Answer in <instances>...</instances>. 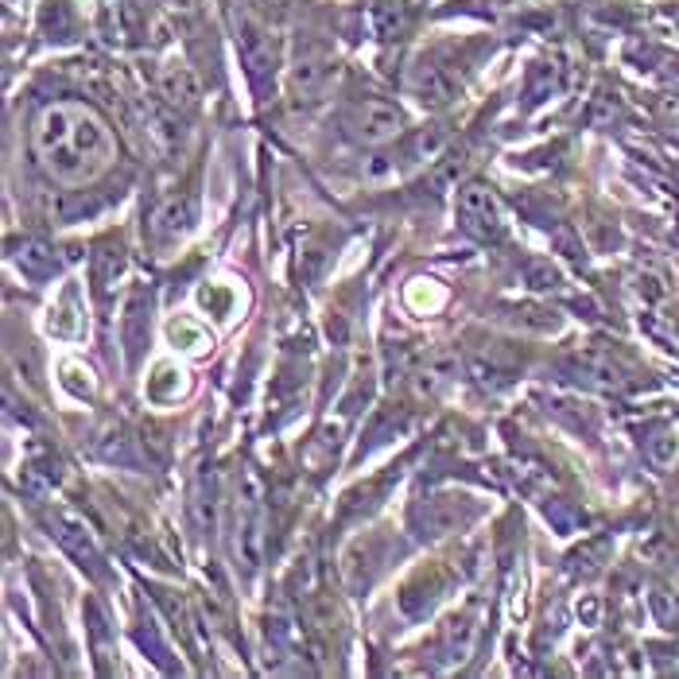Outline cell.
<instances>
[{
	"mask_svg": "<svg viewBox=\"0 0 679 679\" xmlns=\"http://www.w3.org/2000/svg\"><path fill=\"white\" fill-rule=\"evenodd\" d=\"M35 152L43 171L66 183V187H82L97 179L109 163H113V136L97 121L90 109L82 105H51L39 113L35 121Z\"/></svg>",
	"mask_w": 679,
	"mask_h": 679,
	"instance_id": "1",
	"label": "cell"
},
{
	"mask_svg": "<svg viewBox=\"0 0 679 679\" xmlns=\"http://www.w3.org/2000/svg\"><path fill=\"white\" fill-rule=\"evenodd\" d=\"M458 222L470 237L478 241H497L505 233V218H501V202L497 194L482 187V183H470L458 191Z\"/></svg>",
	"mask_w": 679,
	"mask_h": 679,
	"instance_id": "2",
	"label": "cell"
},
{
	"mask_svg": "<svg viewBox=\"0 0 679 679\" xmlns=\"http://www.w3.org/2000/svg\"><path fill=\"white\" fill-rule=\"evenodd\" d=\"M346 129L354 132L357 140H365V144H388L392 136H400L404 117L385 97H365V101H357L354 109L346 113Z\"/></svg>",
	"mask_w": 679,
	"mask_h": 679,
	"instance_id": "3",
	"label": "cell"
},
{
	"mask_svg": "<svg viewBox=\"0 0 679 679\" xmlns=\"http://www.w3.org/2000/svg\"><path fill=\"white\" fill-rule=\"evenodd\" d=\"M198 222V206H194L191 194H167L160 206L152 210L148 218V233H152V245L156 249H175L179 241H187V233Z\"/></svg>",
	"mask_w": 679,
	"mask_h": 679,
	"instance_id": "4",
	"label": "cell"
},
{
	"mask_svg": "<svg viewBox=\"0 0 679 679\" xmlns=\"http://www.w3.org/2000/svg\"><path fill=\"white\" fill-rule=\"evenodd\" d=\"M156 90L171 109H194L202 101V82L191 66L183 59H171L160 66V78H156Z\"/></svg>",
	"mask_w": 679,
	"mask_h": 679,
	"instance_id": "5",
	"label": "cell"
},
{
	"mask_svg": "<svg viewBox=\"0 0 679 679\" xmlns=\"http://www.w3.org/2000/svg\"><path fill=\"white\" fill-rule=\"evenodd\" d=\"M237 47H241V55H245V63L253 74H264L268 66H272V39L264 28H257L253 20H241V28H237Z\"/></svg>",
	"mask_w": 679,
	"mask_h": 679,
	"instance_id": "6",
	"label": "cell"
},
{
	"mask_svg": "<svg viewBox=\"0 0 679 679\" xmlns=\"http://www.w3.org/2000/svg\"><path fill=\"white\" fill-rule=\"evenodd\" d=\"M478 645V621L474 614H454L447 625H443V648H447V660H466Z\"/></svg>",
	"mask_w": 679,
	"mask_h": 679,
	"instance_id": "7",
	"label": "cell"
},
{
	"mask_svg": "<svg viewBox=\"0 0 679 679\" xmlns=\"http://www.w3.org/2000/svg\"><path fill=\"white\" fill-rule=\"evenodd\" d=\"M55 536L63 540L66 548L74 551L82 563H97V551H94V540H90V532L82 528V520H74L70 513H55Z\"/></svg>",
	"mask_w": 679,
	"mask_h": 679,
	"instance_id": "8",
	"label": "cell"
},
{
	"mask_svg": "<svg viewBox=\"0 0 679 679\" xmlns=\"http://www.w3.org/2000/svg\"><path fill=\"white\" fill-rule=\"evenodd\" d=\"M148 311H144V295L132 291L129 303H125V319H121V334H125V346H129V357L140 354L144 346V334H148Z\"/></svg>",
	"mask_w": 679,
	"mask_h": 679,
	"instance_id": "9",
	"label": "cell"
},
{
	"mask_svg": "<svg viewBox=\"0 0 679 679\" xmlns=\"http://www.w3.org/2000/svg\"><path fill=\"white\" fill-rule=\"evenodd\" d=\"M420 94L423 101H431V105H447V101H454V97L462 94V86H458V78H454L451 70L431 66L420 78Z\"/></svg>",
	"mask_w": 679,
	"mask_h": 679,
	"instance_id": "10",
	"label": "cell"
},
{
	"mask_svg": "<svg viewBox=\"0 0 679 679\" xmlns=\"http://www.w3.org/2000/svg\"><path fill=\"white\" fill-rule=\"evenodd\" d=\"M323 78H326L323 59H303V63L291 66V94L315 97L319 90H323Z\"/></svg>",
	"mask_w": 679,
	"mask_h": 679,
	"instance_id": "11",
	"label": "cell"
},
{
	"mask_svg": "<svg viewBox=\"0 0 679 679\" xmlns=\"http://www.w3.org/2000/svg\"><path fill=\"white\" fill-rule=\"evenodd\" d=\"M121 272H125V253H121V245H101L94 257V280L101 284V291L113 288Z\"/></svg>",
	"mask_w": 679,
	"mask_h": 679,
	"instance_id": "12",
	"label": "cell"
},
{
	"mask_svg": "<svg viewBox=\"0 0 679 679\" xmlns=\"http://www.w3.org/2000/svg\"><path fill=\"white\" fill-rule=\"evenodd\" d=\"M16 260H20L24 276H32V280H43V276H51V272H55V253H51L47 245H35V241L20 245Z\"/></svg>",
	"mask_w": 679,
	"mask_h": 679,
	"instance_id": "13",
	"label": "cell"
},
{
	"mask_svg": "<svg viewBox=\"0 0 679 679\" xmlns=\"http://www.w3.org/2000/svg\"><path fill=\"white\" fill-rule=\"evenodd\" d=\"M47 326H51V334H59V338H74V334H78L82 319H78V299H74V291H66L63 303H59V307H51Z\"/></svg>",
	"mask_w": 679,
	"mask_h": 679,
	"instance_id": "14",
	"label": "cell"
},
{
	"mask_svg": "<svg viewBox=\"0 0 679 679\" xmlns=\"http://www.w3.org/2000/svg\"><path fill=\"white\" fill-rule=\"evenodd\" d=\"M443 148H447V132H443V129H423L420 136H416V144H412V156H416L420 163L439 160V156H443Z\"/></svg>",
	"mask_w": 679,
	"mask_h": 679,
	"instance_id": "15",
	"label": "cell"
},
{
	"mask_svg": "<svg viewBox=\"0 0 679 679\" xmlns=\"http://www.w3.org/2000/svg\"><path fill=\"white\" fill-rule=\"evenodd\" d=\"M517 326L536 330V334H551V330H559V319H555V311H544V307H520Z\"/></svg>",
	"mask_w": 679,
	"mask_h": 679,
	"instance_id": "16",
	"label": "cell"
},
{
	"mask_svg": "<svg viewBox=\"0 0 679 679\" xmlns=\"http://www.w3.org/2000/svg\"><path fill=\"white\" fill-rule=\"evenodd\" d=\"M396 175V163L388 160V156H373V160H365V179L369 183H385Z\"/></svg>",
	"mask_w": 679,
	"mask_h": 679,
	"instance_id": "17",
	"label": "cell"
},
{
	"mask_svg": "<svg viewBox=\"0 0 679 679\" xmlns=\"http://www.w3.org/2000/svg\"><path fill=\"white\" fill-rule=\"evenodd\" d=\"M528 280H532V288H559V272L548 268V264H544V268L532 264V268H528Z\"/></svg>",
	"mask_w": 679,
	"mask_h": 679,
	"instance_id": "18",
	"label": "cell"
},
{
	"mask_svg": "<svg viewBox=\"0 0 679 679\" xmlns=\"http://www.w3.org/2000/svg\"><path fill=\"white\" fill-rule=\"evenodd\" d=\"M171 338H175V342H191V350H194V346L202 342V330L191 323H175L171 326Z\"/></svg>",
	"mask_w": 679,
	"mask_h": 679,
	"instance_id": "19",
	"label": "cell"
},
{
	"mask_svg": "<svg viewBox=\"0 0 679 679\" xmlns=\"http://www.w3.org/2000/svg\"><path fill=\"white\" fill-rule=\"evenodd\" d=\"M257 4H264V8H280V4H288V0H257Z\"/></svg>",
	"mask_w": 679,
	"mask_h": 679,
	"instance_id": "20",
	"label": "cell"
}]
</instances>
